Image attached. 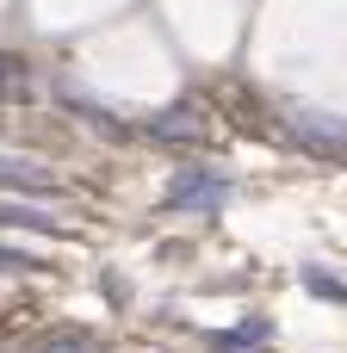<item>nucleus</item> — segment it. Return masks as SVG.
<instances>
[{
  "instance_id": "nucleus-1",
  "label": "nucleus",
  "mask_w": 347,
  "mask_h": 353,
  "mask_svg": "<svg viewBox=\"0 0 347 353\" xmlns=\"http://www.w3.org/2000/svg\"><path fill=\"white\" fill-rule=\"evenodd\" d=\"M224 192H230V180H224V174L186 168V174H174V186H168V205H174V211H211V205H224Z\"/></svg>"
},
{
  "instance_id": "nucleus-2",
  "label": "nucleus",
  "mask_w": 347,
  "mask_h": 353,
  "mask_svg": "<svg viewBox=\"0 0 347 353\" xmlns=\"http://www.w3.org/2000/svg\"><path fill=\"white\" fill-rule=\"evenodd\" d=\"M0 186L6 192H62V180L50 174V168H37V161H25V155H0Z\"/></svg>"
},
{
  "instance_id": "nucleus-3",
  "label": "nucleus",
  "mask_w": 347,
  "mask_h": 353,
  "mask_svg": "<svg viewBox=\"0 0 347 353\" xmlns=\"http://www.w3.org/2000/svg\"><path fill=\"white\" fill-rule=\"evenodd\" d=\"M0 230H31V236H68L62 217L50 211H31V205H0Z\"/></svg>"
},
{
  "instance_id": "nucleus-4",
  "label": "nucleus",
  "mask_w": 347,
  "mask_h": 353,
  "mask_svg": "<svg viewBox=\"0 0 347 353\" xmlns=\"http://www.w3.org/2000/svg\"><path fill=\"white\" fill-rule=\"evenodd\" d=\"M149 130H155V137H168V143H192V137H205V118H199L192 105H174V112H161Z\"/></svg>"
},
{
  "instance_id": "nucleus-5",
  "label": "nucleus",
  "mask_w": 347,
  "mask_h": 353,
  "mask_svg": "<svg viewBox=\"0 0 347 353\" xmlns=\"http://www.w3.org/2000/svg\"><path fill=\"white\" fill-rule=\"evenodd\" d=\"M292 124H298V137L323 143V155H335V149L347 143V130H341V124H323V118H292Z\"/></svg>"
},
{
  "instance_id": "nucleus-6",
  "label": "nucleus",
  "mask_w": 347,
  "mask_h": 353,
  "mask_svg": "<svg viewBox=\"0 0 347 353\" xmlns=\"http://www.w3.org/2000/svg\"><path fill=\"white\" fill-rule=\"evenodd\" d=\"M304 285H310V292H323L329 304H347V285L335 279V273H323V267H304Z\"/></svg>"
},
{
  "instance_id": "nucleus-7",
  "label": "nucleus",
  "mask_w": 347,
  "mask_h": 353,
  "mask_svg": "<svg viewBox=\"0 0 347 353\" xmlns=\"http://www.w3.org/2000/svg\"><path fill=\"white\" fill-rule=\"evenodd\" d=\"M0 273H43V261H31V254H12V248H0Z\"/></svg>"
},
{
  "instance_id": "nucleus-8",
  "label": "nucleus",
  "mask_w": 347,
  "mask_h": 353,
  "mask_svg": "<svg viewBox=\"0 0 347 353\" xmlns=\"http://www.w3.org/2000/svg\"><path fill=\"white\" fill-rule=\"evenodd\" d=\"M50 353H106V347H93V341L75 335V341H50Z\"/></svg>"
}]
</instances>
